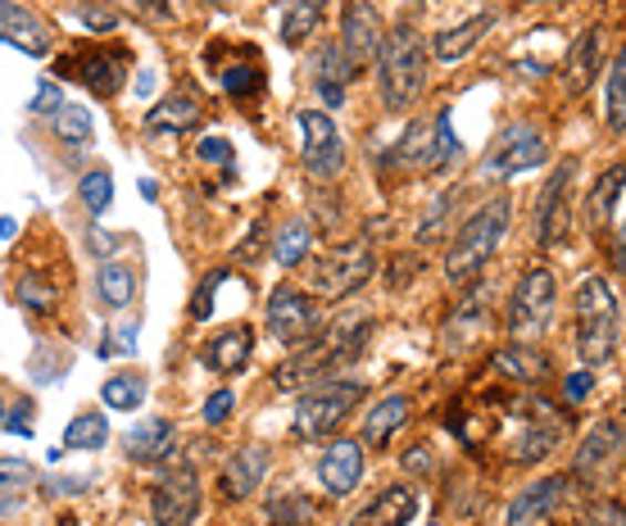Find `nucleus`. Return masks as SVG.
Returning a JSON list of instances; mask_svg holds the SVG:
<instances>
[{"label": "nucleus", "mask_w": 626, "mask_h": 526, "mask_svg": "<svg viewBox=\"0 0 626 526\" xmlns=\"http://www.w3.org/2000/svg\"><path fill=\"white\" fill-rule=\"evenodd\" d=\"M509 223H513V200L509 196H495L481 205L454 236V246L445 255V277L454 286H468L476 281L481 272H486V264L495 259V250L504 246V236H509Z\"/></svg>", "instance_id": "f257e3e1"}, {"label": "nucleus", "mask_w": 626, "mask_h": 526, "mask_svg": "<svg viewBox=\"0 0 626 526\" xmlns=\"http://www.w3.org/2000/svg\"><path fill=\"white\" fill-rule=\"evenodd\" d=\"M377 86H381V105L391 114H404L422 86H427V51H422V32L413 23H396L381 41L377 55Z\"/></svg>", "instance_id": "f03ea898"}, {"label": "nucleus", "mask_w": 626, "mask_h": 526, "mask_svg": "<svg viewBox=\"0 0 626 526\" xmlns=\"http://www.w3.org/2000/svg\"><path fill=\"white\" fill-rule=\"evenodd\" d=\"M572 327H576V354L586 359V368H599L617 350V296L613 281L586 277L572 296Z\"/></svg>", "instance_id": "7ed1b4c3"}, {"label": "nucleus", "mask_w": 626, "mask_h": 526, "mask_svg": "<svg viewBox=\"0 0 626 526\" xmlns=\"http://www.w3.org/2000/svg\"><path fill=\"white\" fill-rule=\"evenodd\" d=\"M554 309H558V286H554V272L550 268H532V272H522L517 286H513V296H509V337L517 345H532L541 341L550 322H554Z\"/></svg>", "instance_id": "20e7f679"}, {"label": "nucleus", "mask_w": 626, "mask_h": 526, "mask_svg": "<svg viewBox=\"0 0 626 526\" xmlns=\"http://www.w3.org/2000/svg\"><path fill=\"white\" fill-rule=\"evenodd\" d=\"M463 155V141L454 136L450 114H437L427 123H409V132L400 136V146L391 151V164L413 168V173H441Z\"/></svg>", "instance_id": "39448f33"}, {"label": "nucleus", "mask_w": 626, "mask_h": 526, "mask_svg": "<svg viewBox=\"0 0 626 526\" xmlns=\"http://www.w3.org/2000/svg\"><path fill=\"white\" fill-rule=\"evenodd\" d=\"M363 400V386L359 381H318L314 391H305L296 400V436L300 441H322L327 432H336V426L346 422V413Z\"/></svg>", "instance_id": "423d86ee"}, {"label": "nucleus", "mask_w": 626, "mask_h": 526, "mask_svg": "<svg viewBox=\"0 0 626 526\" xmlns=\"http://www.w3.org/2000/svg\"><path fill=\"white\" fill-rule=\"evenodd\" d=\"M550 155V141L545 132L532 123V118H517L509 127H500V136L491 141V155L481 159V177H513V173H526L545 164Z\"/></svg>", "instance_id": "0eeeda50"}, {"label": "nucleus", "mask_w": 626, "mask_h": 526, "mask_svg": "<svg viewBox=\"0 0 626 526\" xmlns=\"http://www.w3.org/2000/svg\"><path fill=\"white\" fill-rule=\"evenodd\" d=\"M372 272H377V255L368 246H341V250H331L314 264L309 286H314L318 300L336 305V300H350Z\"/></svg>", "instance_id": "6e6552de"}, {"label": "nucleus", "mask_w": 626, "mask_h": 526, "mask_svg": "<svg viewBox=\"0 0 626 526\" xmlns=\"http://www.w3.org/2000/svg\"><path fill=\"white\" fill-rule=\"evenodd\" d=\"M572 182H576V159L554 164L545 190H541V205H536V246L554 250L558 241H567L572 231Z\"/></svg>", "instance_id": "1a4fd4ad"}, {"label": "nucleus", "mask_w": 626, "mask_h": 526, "mask_svg": "<svg viewBox=\"0 0 626 526\" xmlns=\"http://www.w3.org/2000/svg\"><path fill=\"white\" fill-rule=\"evenodd\" d=\"M127 64H132L127 45H82L73 60L60 64V73L64 78H78L95 95H119L123 82H127Z\"/></svg>", "instance_id": "9d476101"}, {"label": "nucleus", "mask_w": 626, "mask_h": 526, "mask_svg": "<svg viewBox=\"0 0 626 526\" xmlns=\"http://www.w3.org/2000/svg\"><path fill=\"white\" fill-rule=\"evenodd\" d=\"M296 127H300V155H305V168L314 177H336L346 168V141L336 132L331 114L327 110H300L296 114Z\"/></svg>", "instance_id": "9b49d317"}, {"label": "nucleus", "mask_w": 626, "mask_h": 526, "mask_svg": "<svg viewBox=\"0 0 626 526\" xmlns=\"http://www.w3.org/2000/svg\"><path fill=\"white\" fill-rule=\"evenodd\" d=\"M264 327H268V337L277 345H305L314 337V327H318V305L296 291V286H277V291L268 296V313H264Z\"/></svg>", "instance_id": "f8f14e48"}, {"label": "nucleus", "mask_w": 626, "mask_h": 526, "mask_svg": "<svg viewBox=\"0 0 626 526\" xmlns=\"http://www.w3.org/2000/svg\"><path fill=\"white\" fill-rule=\"evenodd\" d=\"M151 517L155 526H191L201 517V476L191 467H177L160 476L151 491Z\"/></svg>", "instance_id": "ddd939ff"}, {"label": "nucleus", "mask_w": 626, "mask_h": 526, "mask_svg": "<svg viewBox=\"0 0 626 526\" xmlns=\"http://www.w3.org/2000/svg\"><path fill=\"white\" fill-rule=\"evenodd\" d=\"M572 491H576V476H567V472L541 476V482H532L522 495H513V504H509V526H545L558 508L572 504Z\"/></svg>", "instance_id": "4468645a"}, {"label": "nucleus", "mask_w": 626, "mask_h": 526, "mask_svg": "<svg viewBox=\"0 0 626 526\" xmlns=\"http://www.w3.org/2000/svg\"><path fill=\"white\" fill-rule=\"evenodd\" d=\"M381 41H387V23L372 10V0H346L341 10V51L350 55L355 69L372 64L381 55Z\"/></svg>", "instance_id": "2eb2a0df"}, {"label": "nucleus", "mask_w": 626, "mask_h": 526, "mask_svg": "<svg viewBox=\"0 0 626 526\" xmlns=\"http://www.w3.org/2000/svg\"><path fill=\"white\" fill-rule=\"evenodd\" d=\"M622 450H626V436H622L617 422L595 426V432L582 441V450H576V458H572V476H576V482H586V486L608 482V476L617 472Z\"/></svg>", "instance_id": "dca6fc26"}, {"label": "nucleus", "mask_w": 626, "mask_h": 526, "mask_svg": "<svg viewBox=\"0 0 626 526\" xmlns=\"http://www.w3.org/2000/svg\"><path fill=\"white\" fill-rule=\"evenodd\" d=\"M318 482L331 499H346L363 482V441H350V436L331 441L318 458Z\"/></svg>", "instance_id": "f3484780"}, {"label": "nucleus", "mask_w": 626, "mask_h": 526, "mask_svg": "<svg viewBox=\"0 0 626 526\" xmlns=\"http://www.w3.org/2000/svg\"><path fill=\"white\" fill-rule=\"evenodd\" d=\"M0 41L32 55V60L51 55V32H45V23L28 6H19V0H0Z\"/></svg>", "instance_id": "a211bd4d"}, {"label": "nucleus", "mask_w": 626, "mask_h": 526, "mask_svg": "<svg viewBox=\"0 0 626 526\" xmlns=\"http://www.w3.org/2000/svg\"><path fill=\"white\" fill-rule=\"evenodd\" d=\"M355 78H359V69H355L350 55L341 51V41H322V45H318V60H314V82H318L322 105H331V110L346 105Z\"/></svg>", "instance_id": "6ab92c4d"}, {"label": "nucleus", "mask_w": 626, "mask_h": 526, "mask_svg": "<svg viewBox=\"0 0 626 526\" xmlns=\"http://www.w3.org/2000/svg\"><path fill=\"white\" fill-rule=\"evenodd\" d=\"M268 463H273L268 445H240L223 467V495L227 499H250L259 491V482L268 476Z\"/></svg>", "instance_id": "aec40b11"}, {"label": "nucleus", "mask_w": 626, "mask_h": 526, "mask_svg": "<svg viewBox=\"0 0 626 526\" xmlns=\"http://www.w3.org/2000/svg\"><path fill=\"white\" fill-rule=\"evenodd\" d=\"M599 41H604V32H599V28H586L582 37L567 45V64H563V86H567V95H582V91L599 78V55H604Z\"/></svg>", "instance_id": "412c9836"}, {"label": "nucleus", "mask_w": 626, "mask_h": 526, "mask_svg": "<svg viewBox=\"0 0 626 526\" xmlns=\"http://www.w3.org/2000/svg\"><path fill=\"white\" fill-rule=\"evenodd\" d=\"M491 28H495V10H481V14H472L468 23L437 32V37H431V60H437V64H459L463 55H472V45L486 37Z\"/></svg>", "instance_id": "4be33fe9"}, {"label": "nucleus", "mask_w": 626, "mask_h": 526, "mask_svg": "<svg viewBox=\"0 0 626 526\" xmlns=\"http://www.w3.org/2000/svg\"><path fill=\"white\" fill-rule=\"evenodd\" d=\"M413 517H418V491L409 482H396L355 517V526H409Z\"/></svg>", "instance_id": "5701e85b"}, {"label": "nucleus", "mask_w": 626, "mask_h": 526, "mask_svg": "<svg viewBox=\"0 0 626 526\" xmlns=\"http://www.w3.org/2000/svg\"><path fill=\"white\" fill-rule=\"evenodd\" d=\"M123 445H127L132 463H164L177 450V426L168 417H146V422L132 426Z\"/></svg>", "instance_id": "b1692460"}, {"label": "nucleus", "mask_w": 626, "mask_h": 526, "mask_svg": "<svg viewBox=\"0 0 626 526\" xmlns=\"http://www.w3.org/2000/svg\"><path fill=\"white\" fill-rule=\"evenodd\" d=\"M250 350H255V331H250L246 322H236V327H223L218 337L205 345V363H209L214 372L232 377V372H240V368L250 363Z\"/></svg>", "instance_id": "393cba45"}, {"label": "nucleus", "mask_w": 626, "mask_h": 526, "mask_svg": "<svg viewBox=\"0 0 626 526\" xmlns=\"http://www.w3.org/2000/svg\"><path fill=\"white\" fill-rule=\"evenodd\" d=\"M404 422H409V395H404V391L381 395V400L368 409V417H363V445L387 450V441L400 432Z\"/></svg>", "instance_id": "a878e982"}, {"label": "nucleus", "mask_w": 626, "mask_h": 526, "mask_svg": "<svg viewBox=\"0 0 626 526\" xmlns=\"http://www.w3.org/2000/svg\"><path fill=\"white\" fill-rule=\"evenodd\" d=\"M95 300H101L105 313H119L136 300V272L127 259H105L101 272H95Z\"/></svg>", "instance_id": "bb28decb"}, {"label": "nucleus", "mask_w": 626, "mask_h": 526, "mask_svg": "<svg viewBox=\"0 0 626 526\" xmlns=\"http://www.w3.org/2000/svg\"><path fill=\"white\" fill-rule=\"evenodd\" d=\"M491 372H500V377H509V381H541L545 372H550V359L541 354V350H532V345H517V341H509L504 350H495L491 354Z\"/></svg>", "instance_id": "cd10ccee"}, {"label": "nucleus", "mask_w": 626, "mask_h": 526, "mask_svg": "<svg viewBox=\"0 0 626 526\" xmlns=\"http://www.w3.org/2000/svg\"><path fill=\"white\" fill-rule=\"evenodd\" d=\"M205 118V105L196 101L191 91H173L168 101H160L151 114H146V127L151 132H186V127H196Z\"/></svg>", "instance_id": "c85d7f7f"}, {"label": "nucleus", "mask_w": 626, "mask_h": 526, "mask_svg": "<svg viewBox=\"0 0 626 526\" xmlns=\"http://www.w3.org/2000/svg\"><path fill=\"white\" fill-rule=\"evenodd\" d=\"M604 118H608L613 136L626 132V45H617V55L608 64V78H604Z\"/></svg>", "instance_id": "c756f323"}, {"label": "nucleus", "mask_w": 626, "mask_h": 526, "mask_svg": "<svg viewBox=\"0 0 626 526\" xmlns=\"http://www.w3.org/2000/svg\"><path fill=\"white\" fill-rule=\"evenodd\" d=\"M622 190H626V164H613L608 173H599V182L591 190V205H586L591 227H608L613 223V209L622 200Z\"/></svg>", "instance_id": "7c9ffc66"}, {"label": "nucleus", "mask_w": 626, "mask_h": 526, "mask_svg": "<svg viewBox=\"0 0 626 526\" xmlns=\"http://www.w3.org/2000/svg\"><path fill=\"white\" fill-rule=\"evenodd\" d=\"M214 73H218V82L232 101H250V95L264 91V64H259L255 51L246 55V64H214Z\"/></svg>", "instance_id": "2f4dec72"}, {"label": "nucleus", "mask_w": 626, "mask_h": 526, "mask_svg": "<svg viewBox=\"0 0 626 526\" xmlns=\"http://www.w3.org/2000/svg\"><path fill=\"white\" fill-rule=\"evenodd\" d=\"M322 10H327V0H286V10H281V41L286 45L309 41L314 28L322 23Z\"/></svg>", "instance_id": "473e14b6"}, {"label": "nucleus", "mask_w": 626, "mask_h": 526, "mask_svg": "<svg viewBox=\"0 0 626 526\" xmlns=\"http://www.w3.org/2000/svg\"><path fill=\"white\" fill-rule=\"evenodd\" d=\"M101 400H105V409H119V413L141 409L146 404V377L141 372H114L101 386Z\"/></svg>", "instance_id": "72a5a7b5"}, {"label": "nucleus", "mask_w": 626, "mask_h": 526, "mask_svg": "<svg viewBox=\"0 0 626 526\" xmlns=\"http://www.w3.org/2000/svg\"><path fill=\"white\" fill-rule=\"evenodd\" d=\"M110 441V417L105 413H78L69 426H64V450H101Z\"/></svg>", "instance_id": "f704fd0d"}, {"label": "nucleus", "mask_w": 626, "mask_h": 526, "mask_svg": "<svg viewBox=\"0 0 626 526\" xmlns=\"http://www.w3.org/2000/svg\"><path fill=\"white\" fill-rule=\"evenodd\" d=\"M19 305L28 309V313H37V318H51L55 309H60V291H55V281L51 277H41V272H28L23 281H19Z\"/></svg>", "instance_id": "c9c22d12"}, {"label": "nucleus", "mask_w": 626, "mask_h": 526, "mask_svg": "<svg viewBox=\"0 0 626 526\" xmlns=\"http://www.w3.org/2000/svg\"><path fill=\"white\" fill-rule=\"evenodd\" d=\"M51 132L60 141H69V146H86V141L95 136V118L86 114V105H60L51 114Z\"/></svg>", "instance_id": "e433bc0d"}, {"label": "nucleus", "mask_w": 626, "mask_h": 526, "mask_svg": "<svg viewBox=\"0 0 626 526\" xmlns=\"http://www.w3.org/2000/svg\"><path fill=\"white\" fill-rule=\"evenodd\" d=\"M268 522L273 526H314L318 522V504L309 495H277L268 504Z\"/></svg>", "instance_id": "4c0bfd02"}, {"label": "nucleus", "mask_w": 626, "mask_h": 526, "mask_svg": "<svg viewBox=\"0 0 626 526\" xmlns=\"http://www.w3.org/2000/svg\"><path fill=\"white\" fill-rule=\"evenodd\" d=\"M32 482H37L32 463H23V458H0V508H10Z\"/></svg>", "instance_id": "58836bf2"}, {"label": "nucleus", "mask_w": 626, "mask_h": 526, "mask_svg": "<svg viewBox=\"0 0 626 526\" xmlns=\"http://www.w3.org/2000/svg\"><path fill=\"white\" fill-rule=\"evenodd\" d=\"M309 250H314V231H309L305 223L281 227V236H277V264H281V268L305 264V255H309Z\"/></svg>", "instance_id": "ea45409f"}, {"label": "nucleus", "mask_w": 626, "mask_h": 526, "mask_svg": "<svg viewBox=\"0 0 626 526\" xmlns=\"http://www.w3.org/2000/svg\"><path fill=\"white\" fill-rule=\"evenodd\" d=\"M82 205L91 209V214H105L110 209V200H114V177L105 173V168H95V173H86L82 177Z\"/></svg>", "instance_id": "a19ab883"}, {"label": "nucleus", "mask_w": 626, "mask_h": 526, "mask_svg": "<svg viewBox=\"0 0 626 526\" xmlns=\"http://www.w3.org/2000/svg\"><path fill=\"white\" fill-rule=\"evenodd\" d=\"M582 526H626V504L622 499H595Z\"/></svg>", "instance_id": "79ce46f5"}, {"label": "nucleus", "mask_w": 626, "mask_h": 526, "mask_svg": "<svg viewBox=\"0 0 626 526\" xmlns=\"http://www.w3.org/2000/svg\"><path fill=\"white\" fill-rule=\"evenodd\" d=\"M445 214H450V196H441L437 205H431V214L418 223V246H427V241H437V236L445 231Z\"/></svg>", "instance_id": "37998d69"}, {"label": "nucleus", "mask_w": 626, "mask_h": 526, "mask_svg": "<svg viewBox=\"0 0 626 526\" xmlns=\"http://www.w3.org/2000/svg\"><path fill=\"white\" fill-rule=\"evenodd\" d=\"M6 426L14 436H32V426H37V404L32 400H19V404H10V413H6Z\"/></svg>", "instance_id": "c03bdc74"}, {"label": "nucleus", "mask_w": 626, "mask_h": 526, "mask_svg": "<svg viewBox=\"0 0 626 526\" xmlns=\"http://www.w3.org/2000/svg\"><path fill=\"white\" fill-rule=\"evenodd\" d=\"M196 155L205 159V164H218V168H232V141L227 136H205L201 146H196Z\"/></svg>", "instance_id": "a18cd8bd"}, {"label": "nucleus", "mask_w": 626, "mask_h": 526, "mask_svg": "<svg viewBox=\"0 0 626 526\" xmlns=\"http://www.w3.org/2000/svg\"><path fill=\"white\" fill-rule=\"evenodd\" d=\"M591 391H595V372H591V368H586V372H572V377L563 381V400H567V404H582Z\"/></svg>", "instance_id": "49530a36"}, {"label": "nucleus", "mask_w": 626, "mask_h": 526, "mask_svg": "<svg viewBox=\"0 0 626 526\" xmlns=\"http://www.w3.org/2000/svg\"><path fill=\"white\" fill-rule=\"evenodd\" d=\"M232 404H236L232 391H214V395L205 400V422H209V426H223V422L232 417Z\"/></svg>", "instance_id": "de8ad7c7"}, {"label": "nucleus", "mask_w": 626, "mask_h": 526, "mask_svg": "<svg viewBox=\"0 0 626 526\" xmlns=\"http://www.w3.org/2000/svg\"><path fill=\"white\" fill-rule=\"evenodd\" d=\"M60 105H64V101H60L55 82H41V86H37V95H32V110H37V114H55Z\"/></svg>", "instance_id": "09e8293b"}, {"label": "nucleus", "mask_w": 626, "mask_h": 526, "mask_svg": "<svg viewBox=\"0 0 626 526\" xmlns=\"http://www.w3.org/2000/svg\"><path fill=\"white\" fill-rule=\"evenodd\" d=\"M404 467H409V472H427V467H431V454H427V445H413V450L404 454Z\"/></svg>", "instance_id": "8fccbe9b"}, {"label": "nucleus", "mask_w": 626, "mask_h": 526, "mask_svg": "<svg viewBox=\"0 0 626 526\" xmlns=\"http://www.w3.org/2000/svg\"><path fill=\"white\" fill-rule=\"evenodd\" d=\"M613 264H617V272H626V227H617V236H613Z\"/></svg>", "instance_id": "3c124183"}, {"label": "nucleus", "mask_w": 626, "mask_h": 526, "mask_svg": "<svg viewBox=\"0 0 626 526\" xmlns=\"http://www.w3.org/2000/svg\"><path fill=\"white\" fill-rule=\"evenodd\" d=\"M114 241H110V236L105 231H91V250H110Z\"/></svg>", "instance_id": "603ef678"}, {"label": "nucleus", "mask_w": 626, "mask_h": 526, "mask_svg": "<svg viewBox=\"0 0 626 526\" xmlns=\"http://www.w3.org/2000/svg\"><path fill=\"white\" fill-rule=\"evenodd\" d=\"M14 231H19V223H14V218H0V241H10Z\"/></svg>", "instance_id": "864d4df0"}, {"label": "nucleus", "mask_w": 626, "mask_h": 526, "mask_svg": "<svg viewBox=\"0 0 626 526\" xmlns=\"http://www.w3.org/2000/svg\"><path fill=\"white\" fill-rule=\"evenodd\" d=\"M205 6H232V0H205Z\"/></svg>", "instance_id": "5fc2aeb1"}, {"label": "nucleus", "mask_w": 626, "mask_h": 526, "mask_svg": "<svg viewBox=\"0 0 626 526\" xmlns=\"http://www.w3.org/2000/svg\"><path fill=\"white\" fill-rule=\"evenodd\" d=\"M0 426H6V400H0Z\"/></svg>", "instance_id": "6e6d98bb"}]
</instances>
